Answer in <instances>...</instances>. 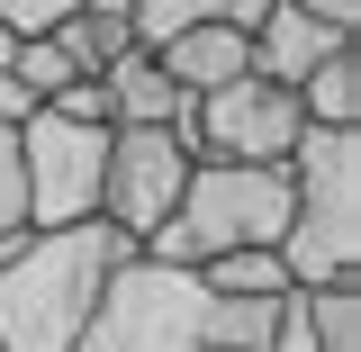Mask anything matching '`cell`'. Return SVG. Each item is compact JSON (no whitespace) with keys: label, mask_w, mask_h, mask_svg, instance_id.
I'll return each mask as SVG.
<instances>
[{"label":"cell","mask_w":361,"mask_h":352,"mask_svg":"<svg viewBox=\"0 0 361 352\" xmlns=\"http://www.w3.org/2000/svg\"><path fill=\"white\" fill-rule=\"evenodd\" d=\"M135 253L145 244L118 235L109 217L0 244V352H73L90 308H99V280Z\"/></svg>","instance_id":"obj_1"},{"label":"cell","mask_w":361,"mask_h":352,"mask_svg":"<svg viewBox=\"0 0 361 352\" xmlns=\"http://www.w3.org/2000/svg\"><path fill=\"white\" fill-rule=\"evenodd\" d=\"M280 235H289V163H190L172 217L145 235V262L199 271L217 253H244V244L280 253Z\"/></svg>","instance_id":"obj_2"},{"label":"cell","mask_w":361,"mask_h":352,"mask_svg":"<svg viewBox=\"0 0 361 352\" xmlns=\"http://www.w3.org/2000/svg\"><path fill=\"white\" fill-rule=\"evenodd\" d=\"M289 289H334L361 271V135L307 127L289 145V235H280Z\"/></svg>","instance_id":"obj_3"},{"label":"cell","mask_w":361,"mask_h":352,"mask_svg":"<svg viewBox=\"0 0 361 352\" xmlns=\"http://www.w3.org/2000/svg\"><path fill=\"white\" fill-rule=\"evenodd\" d=\"M208 316H217V298L199 289V271H172V262L135 253V262H118L99 280V308H90L73 352H199Z\"/></svg>","instance_id":"obj_4"},{"label":"cell","mask_w":361,"mask_h":352,"mask_svg":"<svg viewBox=\"0 0 361 352\" xmlns=\"http://www.w3.org/2000/svg\"><path fill=\"white\" fill-rule=\"evenodd\" d=\"M18 172H27V235L99 217V172H109V127H63L54 109H37L18 127Z\"/></svg>","instance_id":"obj_5"},{"label":"cell","mask_w":361,"mask_h":352,"mask_svg":"<svg viewBox=\"0 0 361 352\" xmlns=\"http://www.w3.org/2000/svg\"><path fill=\"white\" fill-rule=\"evenodd\" d=\"M298 135H307L298 99L262 73H235L226 90L199 99V163H289Z\"/></svg>","instance_id":"obj_6"},{"label":"cell","mask_w":361,"mask_h":352,"mask_svg":"<svg viewBox=\"0 0 361 352\" xmlns=\"http://www.w3.org/2000/svg\"><path fill=\"white\" fill-rule=\"evenodd\" d=\"M180 181H190V154H180L163 127H109V172H99V217L118 226V235H154V226L172 217Z\"/></svg>","instance_id":"obj_7"},{"label":"cell","mask_w":361,"mask_h":352,"mask_svg":"<svg viewBox=\"0 0 361 352\" xmlns=\"http://www.w3.org/2000/svg\"><path fill=\"white\" fill-rule=\"evenodd\" d=\"M253 73H262V82H280V90H298L316 73V63H325V54H334V45H353V37H325V28H316L307 9H289V0H271L262 18H253Z\"/></svg>","instance_id":"obj_8"},{"label":"cell","mask_w":361,"mask_h":352,"mask_svg":"<svg viewBox=\"0 0 361 352\" xmlns=\"http://www.w3.org/2000/svg\"><path fill=\"white\" fill-rule=\"evenodd\" d=\"M154 63H163V82H172V90L208 99V90H226L235 73H253V45H244V28H217V18H208V28H180Z\"/></svg>","instance_id":"obj_9"},{"label":"cell","mask_w":361,"mask_h":352,"mask_svg":"<svg viewBox=\"0 0 361 352\" xmlns=\"http://www.w3.org/2000/svg\"><path fill=\"white\" fill-rule=\"evenodd\" d=\"M99 90H109V127H172V109L190 99V90L163 82L154 54H118V63L99 73Z\"/></svg>","instance_id":"obj_10"},{"label":"cell","mask_w":361,"mask_h":352,"mask_svg":"<svg viewBox=\"0 0 361 352\" xmlns=\"http://www.w3.org/2000/svg\"><path fill=\"white\" fill-rule=\"evenodd\" d=\"M54 45H63V63H73L82 82H99L118 54H135V37H127V0H82V9L54 28Z\"/></svg>","instance_id":"obj_11"},{"label":"cell","mask_w":361,"mask_h":352,"mask_svg":"<svg viewBox=\"0 0 361 352\" xmlns=\"http://www.w3.org/2000/svg\"><path fill=\"white\" fill-rule=\"evenodd\" d=\"M289 99H298V118H307V127H343V135H361V45H334L307 82L289 90Z\"/></svg>","instance_id":"obj_12"},{"label":"cell","mask_w":361,"mask_h":352,"mask_svg":"<svg viewBox=\"0 0 361 352\" xmlns=\"http://www.w3.org/2000/svg\"><path fill=\"white\" fill-rule=\"evenodd\" d=\"M199 289H208V298H289V271H280L271 244H244V253L199 262Z\"/></svg>","instance_id":"obj_13"},{"label":"cell","mask_w":361,"mask_h":352,"mask_svg":"<svg viewBox=\"0 0 361 352\" xmlns=\"http://www.w3.org/2000/svg\"><path fill=\"white\" fill-rule=\"evenodd\" d=\"M298 316H307V352H361V289L353 280L298 289Z\"/></svg>","instance_id":"obj_14"},{"label":"cell","mask_w":361,"mask_h":352,"mask_svg":"<svg viewBox=\"0 0 361 352\" xmlns=\"http://www.w3.org/2000/svg\"><path fill=\"white\" fill-rule=\"evenodd\" d=\"M9 73H18V90H27L37 109H45V99H54V90H63V82H82V73L63 63V45H54V37H27V45H18V54H9Z\"/></svg>","instance_id":"obj_15"},{"label":"cell","mask_w":361,"mask_h":352,"mask_svg":"<svg viewBox=\"0 0 361 352\" xmlns=\"http://www.w3.org/2000/svg\"><path fill=\"white\" fill-rule=\"evenodd\" d=\"M27 235V172H18V135L0 127V244Z\"/></svg>","instance_id":"obj_16"},{"label":"cell","mask_w":361,"mask_h":352,"mask_svg":"<svg viewBox=\"0 0 361 352\" xmlns=\"http://www.w3.org/2000/svg\"><path fill=\"white\" fill-rule=\"evenodd\" d=\"M73 9H82V0H0V28L27 45V37H54V28H63Z\"/></svg>","instance_id":"obj_17"},{"label":"cell","mask_w":361,"mask_h":352,"mask_svg":"<svg viewBox=\"0 0 361 352\" xmlns=\"http://www.w3.org/2000/svg\"><path fill=\"white\" fill-rule=\"evenodd\" d=\"M289 9H307L325 37H353L361 45V0H289Z\"/></svg>","instance_id":"obj_18"},{"label":"cell","mask_w":361,"mask_h":352,"mask_svg":"<svg viewBox=\"0 0 361 352\" xmlns=\"http://www.w3.org/2000/svg\"><path fill=\"white\" fill-rule=\"evenodd\" d=\"M27 118H37V99L18 90V73H0V127L18 135V127H27Z\"/></svg>","instance_id":"obj_19"},{"label":"cell","mask_w":361,"mask_h":352,"mask_svg":"<svg viewBox=\"0 0 361 352\" xmlns=\"http://www.w3.org/2000/svg\"><path fill=\"white\" fill-rule=\"evenodd\" d=\"M262 9H271V0H226V9H217V28H244V37H253V18H262Z\"/></svg>","instance_id":"obj_20"},{"label":"cell","mask_w":361,"mask_h":352,"mask_svg":"<svg viewBox=\"0 0 361 352\" xmlns=\"http://www.w3.org/2000/svg\"><path fill=\"white\" fill-rule=\"evenodd\" d=\"M9 54H18V37H9V28H0V73H9Z\"/></svg>","instance_id":"obj_21"},{"label":"cell","mask_w":361,"mask_h":352,"mask_svg":"<svg viewBox=\"0 0 361 352\" xmlns=\"http://www.w3.org/2000/svg\"><path fill=\"white\" fill-rule=\"evenodd\" d=\"M199 352H217V344H199Z\"/></svg>","instance_id":"obj_22"}]
</instances>
